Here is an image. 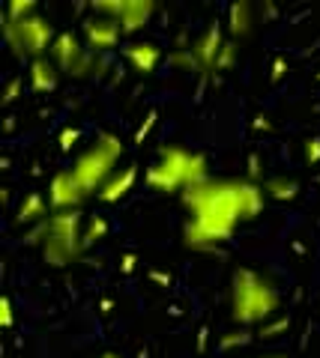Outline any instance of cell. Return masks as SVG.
I'll list each match as a JSON object with an SVG mask.
<instances>
[{
	"label": "cell",
	"mask_w": 320,
	"mask_h": 358,
	"mask_svg": "<svg viewBox=\"0 0 320 358\" xmlns=\"http://www.w3.org/2000/svg\"><path fill=\"white\" fill-rule=\"evenodd\" d=\"M189 209V221L183 224V242L195 251H216L225 245L239 221H249L242 179H204L201 185L180 194Z\"/></svg>",
	"instance_id": "cell-1"
},
{
	"label": "cell",
	"mask_w": 320,
	"mask_h": 358,
	"mask_svg": "<svg viewBox=\"0 0 320 358\" xmlns=\"http://www.w3.org/2000/svg\"><path fill=\"white\" fill-rule=\"evenodd\" d=\"M281 305V296L267 278L258 275L255 268L239 266L230 275V317L239 326H263L275 317Z\"/></svg>",
	"instance_id": "cell-2"
},
{
	"label": "cell",
	"mask_w": 320,
	"mask_h": 358,
	"mask_svg": "<svg viewBox=\"0 0 320 358\" xmlns=\"http://www.w3.org/2000/svg\"><path fill=\"white\" fill-rule=\"evenodd\" d=\"M204 179H209L207 159L201 152H189L183 147H162L159 159L147 167V185L162 194H183L201 185Z\"/></svg>",
	"instance_id": "cell-3"
},
{
	"label": "cell",
	"mask_w": 320,
	"mask_h": 358,
	"mask_svg": "<svg viewBox=\"0 0 320 358\" xmlns=\"http://www.w3.org/2000/svg\"><path fill=\"white\" fill-rule=\"evenodd\" d=\"M84 215L81 209L69 212H51V218L46 221V239H42V257L54 268H66L84 254Z\"/></svg>",
	"instance_id": "cell-4"
},
{
	"label": "cell",
	"mask_w": 320,
	"mask_h": 358,
	"mask_svg": "<svg viewBox=\"0 0 320 358\" xmlns=\"http://www.w3.org/2000/svg\"><path fill=\"white\" fill-rule=\"evenodd\" d=\"M120 155H123V141H120L114 131H99L93 147L84 150L78 159H75L72 173L78 179V185L87 192V197L99 194L108 185V179L117 173L114 167L120 162Z\"/></svg>",
	"instance_id": "cell-5"
},
{
	"label": "cell",
	"mask_w": 320,
	"mask_h": 358,
	"mask_svg": "<svg viewBox=\"0 0 320 358\" xmlns=\"http://www.w3.org/2000/svg\"><path fill=\"white\" fill-rule=\"evenodd\" d=\"M4 39L18 57L39 60V57H48L51 54V45L57 39V33H54V24L46 15L36 13V15L21 18V21L4 18Z\"/></svg>",
	"instance_id": "cell-6"
},
{
	"label": "cell",
	"mask_w": 320,
	"mask_h": 358,
	"mask_svg": "<svg viewBox=\"0 0 320 358\" xmlns=\"http://www.w3.org/2000/svg\"><path fill=\"white\" fill-rule=\"evenodd\" d=\"M48 57L57 63V69L63 75H69V78H93L96 75V54L87 51L81 36L72 30L57 33Z\"/></svg>",
	"instance_id": "cell-7"
},
{
	"label": "cell",
	"mask_w": 320,
	"mask_h": 358,
	"mask_svg": "<svg viewBox=\"0 0 320 358\" xmlns=\"http://www.w3.org/2000/svg\"><path fill=\"white\" fill-rule=\"evenodd\" d=\"M90 13L120 21L123 33H138L156 15V0H96L90 3Z\"/></svg>",
	"instance_id": "cell-8"
},
{
	"label": "cell",
	"mask_w": 320,
	"mask_h": 358,
	"mask_svg": "<svg viewBox=\"0 0 320 358\" xmlns=\"http://www.w3.org/2000/svg\"><path fill=\"white\" fill-rule=\"evenodd\" d=\"M81 36H84V45L87 51L93 54H108L114 51L120 39L126 36L123 27H120V21L114 18H105V15H87L81 21Z\"/></svg>",
	"instance_id": "cell-9"
},
{
	"label": "cell",
	"mask_w": 320,
	"mask_h": 358,
	"mask_svg": "<svg viewBox=\"0 0 320 358\" xmlns=\"http://www.w3.org/2000/svg\"><path fill=\"white\" fill-rule=\"evenodd\" d=\"M87 200V192L78 185L72 171H57L48 182V203L54 212H69V209H78Z\"/></svg>",
	"instance_id": "cell-10"
},
{
	"label": "cell",
	"mask_w": 320,
	"mask_h": 358,
	"mask_svg": "<svg viewBox=\"0 0 320 358\" xmlns=\"http://www.w3.org/2000/svg\"><path fill=\"white\" fill-rule=\"evenodd\" d=\"M225 27L218 24V21H213L201 36H197L192 42V54H195V60L197 66H201V75L207 78L209 72H218V54H222L225 48Z\"/></svg>",
	"instance_id": "cell-11"
},
{
	"label": "cell",
	"mask_w": 320,
	"mask_h": 358,
	"mask_svg": "<svg viewBox=\"0 0 320 358\" xmlns=\"http://www.w3.org/2000/svg\"><path fill=\"white\" fill-rule=\"evenodd\" d=\"M123 57L138 75H153L156 72V66H159V60H162V48L156 42H147V39L144 42H132V45L123 48Z\"/></svg>",
	"instance_id": "cell-12"
},
{
	"label": "cell",
	"mask_w": 320,
	"mask_h": 358,
	"mask_svg": "<svg viewBox=\"0 0 320 358\" xmlns=\"http://www.w3.org/2000/svg\"><path fill=\"white\" fill-rule=\"evenodd\" d=\"M60 69L51 57H39V60H30V69H27V81L36 93H54L60 84Z\"/></svg>",
	"instance_id": "cell-13"
},
{
	"label": "cell",
	"mask_w": 320,
	"mask_h": 358,
	"mask_svg": "<svg viewBox=\"0 0 320 358\" xmlns=\"http://www.w3.org/2000/svg\"><path fill=\"white\" fill-rule=\"evenodd\" d=\"M48 206L51 203L39 192L25 194V197H21V203H18V209H15V224H30V227H36V224L48 221L51 218L48 215Z\"/></svg>",
	"instance_id": "cell-14"
},
{
	"label": "cell",
	"mask_w": 320,
	"mask_h": 358,
	"mask_svg": "<svg viewBox=\"0 0 320 358\" xmlns=\"http://www.w3.org/2000/svg\"><path fill=\"white\" fill-rule=\"evenodd\" d=\"M135 179H138V164H129V167H123L120 173H114L111 179H108V185L96 197L102 200V203H117V200H123L132 192Z\"/></svg>",
	"instance_id": "cell-15"
},
{
	"label": "cell",
	"mask_w": 320,
	"mask_h": 358,
	"mask_svg": "<svg viewBox=\"0 0 320 358\" xmlns=\"http://www.w3.org/2000/svg\"><path fill=\"white\" fill-rule=\"evenodd\" d=\"M251 3L249 0H234V3L228 6V33H230V39H242V36H249L251 33Z\"/></svg>",
	"instance_id": "cell-16"
},
{
	"label": "cell",
	"mask_w": 320,
	"mask_h": 358,
	"mask_svg": "<svg viewBox=\"0 0 320 358\" xmlns=\"http://www.w3.org/2000/svg\"><path fill=\"white\" fill-rule=\"evenodd\" d=\"M263 192H267L270 200H293L300 194V182L296 179H288V176H270L267 182H263Z\"/></svg>",
	"instance_id": "cell-17"
},
{
	"label": "cell",
	"mask_w": 320,
	"mask_h": 358,
	"mask_svg": "<svg viewBox=\"0 0 320 358\" xmlns=\"http://www.w3.org/2000/svg\"><path fill=\"white\" fill-rule=\"evenodd\" d=\"M108 218H102V215H90L87 218V224H84V245H93V242H99V239H105L108 236Z\"/></svg>",
	"instance_id": "cell-18"
},
{
	"label": "cell",
	"mask_w": 320,
	"mask_h": 358,
	"mask_svg": "<svg viewBox=\"0 0 320 358\" xmlns=\"http://www.w3.org/2000/svg\"><path fill=\"white\" fill-rule=\"evenodd\" d=\"M291 317H288V313H279V317H272V320H267V322H263V326H260V331H258V338H263V341H272V338H279V334L281 331H288L291 329Z\"/></svg>",
	"instance_id": "cell-19"
},
{
	"label": "cell",
	"mask_w": 320,
	"mask_h": 358,
	"mask_svg": "<svg viewBox=\"0 0 320 358\" xmlns=\"http://www.w3.org/2000/svg\"><path fill=\"white\" fill-rule=\"evenodd\" d=\"M30 15H36V3H33V0H9L6 13H4V18H9V21H21Z\"/></svg>",
	"instance_id": "cell-20"
},
{
	"label": "cell",
	"mask_w": 320,
	"mask_h": 358,
	"mask_svg": "<svg viewBox=\"0 0 320 358\" xmlns=\"http://www.w3.org/2000/svg\"><path fill=\"white\" fill-rule=\"evenodd\" d=\"M246 343H251V331L239 329V331H228V334H222V338H218V350L228 352V350H234V346H246Z\"/></svg>",
	"instance_id": "cell-21"
},
{
	"label": "cell",
	"mask_w": 320,
	"mask_h": 358,
	"mask_svg": "<svg viewBox=\"0 0 320 358\" xmlns=\"http://www.w3.org/2000/svg\"><path fill=\"white\" fill-rule=\"evenodd\" d=\"M168 60H171L174 66H183V69H189V72H201V66H197L192 48H176V51H171Z\"/></svg>",
	"instance_id": "cell-22"
},
{
	"label": "cell",
	"mask_w": 320,
	"mask_h": 358,
	"mask_svg": "<svg viewBox=\"0 0 320 358\" xmlns=\"http://www.w3.org/2000/svg\"><path fill=\"white\" fill-rule=\"evenodd\" d=\"M156 120H159V110H156V108H150V110H147V117L141 120V126L135 129V138H132V141H135V143H144V141L150 138V131L156 129Z\"/></svg>",
	"instance_id": "cell-23"
},
{
	"label": "cell",
	"mask_w": 320,
	"mask_h": 358,
	"mask_svg": "<svg viewBox=\"0 0 320 358\" xmlns=\"http://www.w3.org/2000/svg\"><path fill=\"white\" fill-rule=\"evenodd\" d=\"M78 141H81V129L78 126H66L60 131V138H57V147H60V152H72L75 147H78Z\"/></svg>",
	"instance_id": "cell-24"
},
{
	"label": "cell",
	"mask_w": 320,
	"mask_h": 358,
	"mask_svg": "<svg viewBox=\"0 0 320 358\" xmlns=\"http://www.w3.org/2000/svg\"><path fill=\"white\" fill-rule=\"evenodd\" d=\"M21 90H25V78H21V75L9 78V81H6V90H4V105H13V102H18Z\"/></svg>",
	"instance_id": "cell-25"
},
{
	"label": "cell",
	"mask_w": 320,
	"mask_h": 358,
	"mask_svg": "<svg viewBox=\"0 0 320 358\" xmlns=\"http://www.w3.org/2000/svg\"><path fill=\"white\" fill-rule=\"evenodd\" d=\"M237 42L234 39H228L225 42V48H222V54H218V69H230V66L237 63Z\"/></svg>",
	"instance_id": "cell-26"
},
{
	"label": "cell",
	"mask_w": 320,
	"mask_h": 358,
	"mask_svg": "<svg viewBox=\"0 0 320 358\" xmlns=\"http://www.w3.org/2000/svg\"><path fill=\"white\" fill-rule=\"evenodd\" d=\"M0 326H4V329H13V326H15L13 299H9V296H4V299H0Z\"/></svg>",
	"instance_id": "cell-27"
},
{
	"label": "cell",
	"mask_w": 320,
	"mask_h": 358,
	"mask_svg": "<svg viewBox=\"0 0 320 358\" xmlns=\"http://www.w3.org/2000/svg\"><path fill=\"white\" fill-rule=\"evenodd\" d=\"M302 159L308 164H320V138L314 134V138H308L305 141V147H302Z\"/></svg>",
	"instance_id": "cell-28"
},
{
	"label": "cell",
	"mask_w": 320,
	"mask_h": 358,
	"mask_svg": "<svg viewBox=\"0 0 320 358\" xmlns=\"http://www.w3.org/2000/svg\"><path fill=\"white\" fill-rule=\"evenodd\" d=\"M284 75H288V60H284L281 54H279V57H272V72H270V81H272V84H279Z\"/></svg>",
	"instance_id": "cell-29"
},
{
	"label": "cell",
	"mask_w": 320,
	"mask_h": 358,
	"mask_svg": "<svg viewBox=\"0 0 320 358\" xmlns=\"http://www.w3.org/2000/svg\"><path fill=\"white\" fill-rule=\"evenodd\" d=\"M246 164H249V179H251V182H255V179L263 173V167H260V155H258V152H249Z\"/></svg>",
	"instance_id": "cell-30"
},
{
	"label": "cell",
	"mask_w": 320,
	"mask_h": 358,
	"mask_svg": "<svg viewBox=\"0 0 320 358\" xmlns=\"http://www.w3.org/2000/svg\"><path fill=\"white\" fill-rule=\"evenodd\" d=\"M135 268H138V257L132 254V251H126L123 257H120V272H123V275H132Z\"/></svg>",
	"instance_id": "cell-31"
},
{
	"label": "cell",
	"mask_w": 320,
	"mask_h": 358,
	"mask_svg": "<svg viewBox=\"0 0 320 358\" xmlns=\"http://www.w3.org/2000/svg\"><path fill=\"white\" fill-rule=\"evenodd\" d=\"M150 281H156L162 287H171L174 278H171V272H162V268H150Z\"/></svg>",
	"instance_id": "cell-32"
},
{
	"label": "cell",
	"mask_w": 320,
	"mask_h": 358,
	"mask_svg": "<svg viewBox=\"0 0 320 358\" xmlns=\"http://www.w3.org/2000/svg\"><path fill=\"white\" fill-rule=\"evenodd\" d=\"M251 129H255V131H270V129H272V122H270L267 114H258L255 120H251Z\"/></svg>",
	"instance_id": "cell-33"
},
{
	"label": "cell",
	"mask_w": 320,
	"mask_h": 358,
	"mask_svg": "<svg viewBox=\"0 0 320 358\" xmlns=\"http://www.w3.org/2000/svg\"><path fill=\"white\" fill-rule=\"evenodd\" d=\"M207 343H209V329L201 326V329H197V343H195V350H197V352H207Z\"/></svg>",
	"instance_id": "cell-34"
},
{
	"label": "cell",
	"mask_w": 320,
	"mask_h": 358,
	"mask_svg": "<svg viewBox=\"0 0 320 358\" xmlns=\"http://www.w3.org/2000/svg\"><path fill=\"white\" fill-rule=\"evenodd\" d=\"M111 308H114L111 299H102V301H99V310H102V313H111Z\"/></svg>",
	"instance_id": "cell-35"
},
{
	"label": "cell",
	"mask_w": 320,
	"mask_h": 358,
	"mask_svg": "<svg viewBox=\"0 0 320 358\" xmlns=\"http://www.w3.org/2000/svg\"><path fill=\"white\" fill-rule=\"evenodd\" d=\"M263 13H267V18H275L279 15V9H275L272 3H263Z\"/></svg>",
	"instance_id": "cell-36"
},
{
	"label": "cell",
	"mask_w": 320,
	"mask_h": 358,
	"mask_svg": "<svg viewBox=\"0 0 320 358\" xmlns=\"http://www.w3.org/2000/svg\"><path fill=\"white\" fill-rule=\"evenodd\" d=\"M6 131H15V117H6Z\"/></svg>",
	"instance_id": "cell-37"
},
{
	"label": "cell",
	"mask_w": 320,
	"mask_h": 358,
	"mask_svg": "<svg viewBox=\"0 0 320 358\" xmlns=\"http://www.w3.org/2000/svg\"><path fill=\"white\" fill-rule=\"evenodd\" d=\"M99 358H123L120 352H105V355H99Z\"/></svg>",
	"instance_id": "cell-38"
},
{
	"label": "cell",
	"mask_w": 320,
	"mask_h": 358,
	"mask_svg": "<svg viewBox=\"0 0 320 358\" xmlns=\"http://www.w3.org/2000/svg\"><path fill=\"white\" fill-rule=\"evenodd\" d=\"M263 358H288V355H281V352H275V355H263Z\"/></svg>",
	"instance_id": "cell-39"
},
{
	"label": "cell",
	"mask_w": 320,
	"mask_h": 358,
	"mask_svg": "<svg viewBox=\"0 0 320 358\" xmlns=\"http://www.w3.org/2000/svg\"><path fill=\"white\" fill-rule=\"evenodd\" d=\"M317 81H320V72H317Z\"/></svg>",
	"instance_id": "cell-40"
}]
</instances>
